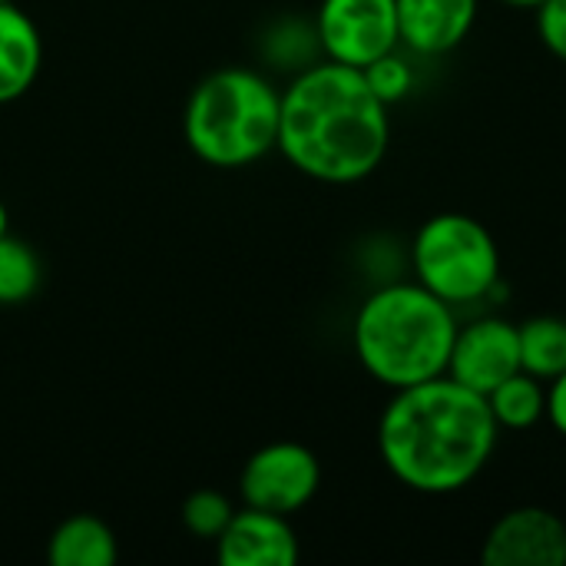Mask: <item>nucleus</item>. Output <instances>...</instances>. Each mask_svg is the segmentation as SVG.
I'll return each mask as SVG.
<instances>
[{
    "mask_svg": "<svg viewBox=\"0 0 566 566\" xmlns=\"http://www.w3.org/2000/svg\"><path fill=\"white\" fill-rule=\"evenodd\" d=\"M547 421L557 434L566 438V371L547 381Z\"/></svg>",
    "mask_w": 566,
    "mask_h": 566,
    "instance_id": "nucleus-20",
    "label": "nucleus"
},
{
    "mask_svg": "<svg viewBox=\"0 0 566 566\" xmlns=\"http://www.w3.org/2000/svg\"><path fill=\"white\" fill-rule=\"evenodd\" d=\"M395 7L401 46L418 56H441L471 36L481 0H395Z\"/></svg>",
    "mask_w": 566,
    "mask_h": 566,
    "instance_id": "nucleus-11",
    "label": "nucleus"
},
{
    "mask_svg": "<svg viewBox=\"0 0 566 566\" xmlns=\"http://www.w3.org/2000/svg\"><path fill=\"white\" fill-rule=\"evenodd\" d=\"M279 103L282 90H275L259 70H212L186 99V146L212 169H245L275 153Z\"/></svg>",
    "mask_w": 566,
    "mask_h": 566,
    "instance_id": "nucleus-4",
    "label": "nucleus"
},
{
    "mask_svg": "<svg viewBox=\"0 0 566 566\" xmlns=\"http://www.w3.org/2000/svg\"><path fill=\"white\" fill-rule=\"evenodd\" d=\"M388 143V106L361 70L322 60L282 90L275 149L302 176L325 186L361 182L381 166Z\"/></svg>",
    "mask_w": 566,
    "mask_h": 566,
    "instance_id": "nucleus-2",
    "label": "nucleus"
},
{
    "mask_svg": "<svg viewBox=\"0 0 566 566\" xmlns=\"http://www.w3.org/2000/svg\"><path fill=\"white\" fill-rule=\"evenodd\" d=\"M501 431H531L547 418V381L517 371L484 395Z\"/></svg>",
    "mask_w": 566,
    "mask_h": 566,
    "instance_id": "nucleus-14",
    "label": "nucleus"
},
{
    "mask_svg": "<svg viewBox=\"0 0 566 566\" xmlns=\"http://www.w3.org/2000/svg\"><path fill=\"white\" fill-rule=\"evenodd\" d=\"M46 560L53 566H113L119 560V541L96 514H73L53 527Z\"/></svg>",
    "mask_w": 566,
    "mask_h": 566,
    "instance_id": "nucleus-13",
    "label": "nucleus"
},
{
    "mask_svg": "<svg viewBox=\"0 0 566 566\" xmlns=\"http://www.w3.org/2000/svg\"><path fill=\"white\" fill-rule=\"evenodd\" d=\"M411 269L418 285L458 312L494 295L501 282V249L481 219L438 212L411 242Z\"/></svg>",
    "mask_w": 566,
    "mask_h": 566,
    "instance_id": "nucleus-5",
    "label": "nucleus"
},
{
    "mask_svg": "<svg viewBox=\"0 0 566 566\" xmlns=\"http://www.w3.org/2000/svg\"><path fill=\"white\" fill-rule=\"evenodd\" d=\"M517 371H521V338L514 322L488 315L458 325L448 371H444L448 378H454L458 385L478 395H488Z\"/></svg>",
    "mask_w": 566,
    "mask_h": 566,
    "instance_id": "nucleus-8",
    "label": "nucleus"
},
{
    "mask_svg": "<svg viewBox=\"0 0 566 566\" xmlns=\"http://www.w3.org/2000/svg\"><path fill=\"white\" fill-rule=\"evenodd\" d=\"M501 3H507V7H521V10H537L544 0H501Z\"/></svg>",
    "mask_w": 566,
    "mask_h": 566,
    "instance_id": "nucleus-21",
    "label": "nucleus"
},
{
    "mask_svg": "<svg viewBox=\"0 0 566 566\" xmlns=\"http://www.w3.org/2000/svg\"><path fill=\"white\" fill-rule=\"evenodd\" d=\"M484 566H564L566 564V524L560 514L527 504L501 514L484 544Z\"/></svg>",
    "mask_w": 566,
    "mask_h": 566,
    "instance_id": "nucleus-9",
    "label": "nucleus"
},
{
    "mask_svg": "<svg viewBox=\"0 0 566 566\" xmlns=\"http://www.w3.org/2000/svg\"><path fill=\"white\" fill-rule=\"evenodd\" d=\"M216 557L222 566H295L298 537L289 517L259 507H242L219 534Z\"/></svg>",
    "mask_w": 566,
    "mask_h": 566,
    "instance_id": "nucleus-10",
    "label": "nucleus"
},
{
    "mask_svg": "<svg viewBox=\"0 0 566 566\" xmlns=\"http://www.w3.org/2000/svg\"><path fill=\"white\" fill-rule=\"evenodd\" d=\"M537 36L557 60L566 63V0H544L537 7Z\"/></svg>",
    "mask_w": 566,
    "mask_h": 566,
    "instance_id": "nucleus-19",
    "label": "nucleus"
},
{
    "mask_svg": "<svg viewBox=\"0 0 566 566\" xmlns=\"http://www.w3.org/2000/svg\"><path fill=\"white\" fill-rule=\"evenodd\" d=\"M235 507L232 501L222 494V491H212V488H202V491H192L186 501H182V527L199 537V541H219V534L229 527Z\"/></svg>",
    "mask_w": 566,
    "mask_h": 566,
    "instance_id": "nucleus-17",
    "label": "nucleus"
},
{
    "mask_svg": "<svg viewBox=\"0 0 566 566\" xmlns=\"http://www.w3.org/2000/svg\"><path fill=\"white\" fill-rule=\"evenodd\" d=\"M318 488H322V464L315 451L298 441H272L259 448L242 464L239 474L242 504L282 517H292L302 507H308Z\"/></svg>",
    "mask_w": 566,
    "mask_h": 566,
    "instance_id": "nucleus-7",
    "label": "nucleus"
},
{
    "mask_svg": "<svg viewBox=\"0 0 566 566\" xmlns=\"http://www.w3.org/2000/svg\"><path fill=\"white\" fill-rule=\"evenodd\" d=\"M43 66V36L27 10L0 3V106L17 103L36 83Z\"/></svg>",
    "mask_w": 566,
    "mask_h": 566,
    "instance_id": "nucleus-12",
    "label": "nucleus"
},
{
    "mask_svg": "<svg viewBox=\"0 0 566 566\" xmlns=\"http://www.w3.org/2000/svg\"><path fill=\"white\" fill-rule=\"evenodd\" d=\"M361 73H365L368 86L375 90V96H378L385 106L401 103V99L415 90V70H411V63H408L398 50L378 56V60L368 63Z\"/></svg>",
    "mask_w": 566,
    "mask_h": 566,
    "instance_id": "nucleus-18",
    "label": "nucleus"
},
{
    "mask_svg": "<svg viewBox=\"0 0 566 566\" xmlns=\"http://www.w3.org/2000/svg\"><path fill=\"white\" fill-rule=\"evenodd\" d=\"M501 428L484 395L441 375L391 395L378 421L388 474L415 494L444 497L471 488L494 461Z\"/></svg>",
    "mask_w": 566,
    "mask_h": 566,
    "instance_id": "nucleus-1",
    "label": "nucleus"
},
{
    "mask_svg": "<svg viewBox=\"0 0 566 566\" xmlns=\"http://www.w3.org/2000/svg\"><path fill=\"white\" fill-rule=\"evenodd\" d=\"M40 285V259L36 252L13 239L10 232L0 235V305L27 302Z\"/></svg>",
    "mask_w": 566,
    "mask_h": 566,
    "instance_id": "nucleus-16",
    "label": "nucleus"
},
{
    "mask_svg": "<svg viewBox=\"0 0 566 566\" xmlns=\"http://www.w3.org/2000/svg\"><path fill=\"white\" fill-rule=\"evenodd\" d=\"M312 27L322 56L355 70L401 46L395 0H322Z\"/></svg>",
    "mask_w": 566,
    "mask_h": 566,
    "instance_id": "nucleus-6",
    "label": "nucleus"
},
{
    "mask_svg": "<svg viewBox=\"0 0 566 566\" xmlns=\"http://www.w3.org/2000/svg\"><path fill=\"white\" fill-rule=\"evenodd\" d=\"M517 338H521V371L541 381H554L557 375H564L566 318L557 315L527 318L524 325H517Z\"/></svg>",
    "mask_w": 566,
    "mask_h": 566,
    "instance_id": "nucleus-15",
    "label": "nucleus"
},
{
    "mask_svg": "<svg viewBox=\"0 0 566 566\" xmlns=\"http://www.w3.org/2000/svg\"><path fill=\"white\" fill-rule=\"evenodd\" d=\"M7 229H10V219H7V206L0 202V235H7Z\"/></svg>",
    "mask_w": 566,
    "mask_h": 566,
    "instance_id": "nucleus-22",
    "label": "nucleus"
},
{
    "mask_svg": "<svg viewBox=\"0 0 566 566\" xmlns=\"http://www.w3.org/2000/svg\"><path fill=\"white\" fill-rule=\"evenodd\" d=\"M0 3H7V0H0Z\"/></svg>",
    "mask_w": 566,
    "mask_h": 566,
    "instance_id": "nucleus-23",
    "label": "nucleus"
},
{
    "mask_svg": "<svg viewBox=\"0 0 566 566\" xmlns=\"http://www.w3.org/2000/svg\"><path fill=\"white\" fill-rule=\"evenodd\" d=\"M458 315L418 282L375 289L355 312L352 345L368 378L401 391L448 371Z\"/></svg>",
    "mask_w": 566,
    "mask_h": 566,
    "instance_id": "nucleus-3",
    "label": "nucleus"
}]
</instances>
